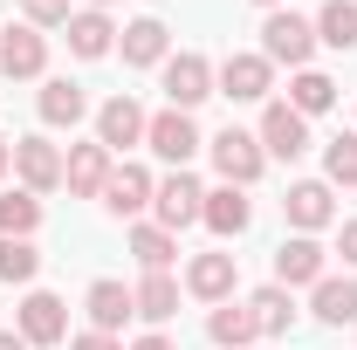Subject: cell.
<instances>
[{
	"label": "cell",
	"instance_id": "cell-38",
	"mask_svg": "<svg viewBox=\"0 0 357 350\" xmlns=\"http://www.w3.org/2000/svg\"><path fill=\"white\" fill-rule=\"evenodd\" d=\"M89 7H96V14H103V7H110V0H89Z\"/></svg>",
	"mask_w": 357,
	"mask_h": 350
},
{
	"label": "cell",
	"instance_id": "cell-11",
	"mask_svg": "<svg viewBox=\"0 0 357 350\" xmlns=\"http://www.w3.org/2000/svg\"><path fill=\"white\" fill-rule=\"evenodd\" d=\"M144 124H151V117L137 110L131 96H110V103L96 110V144H103V151H131V144H144Z\"/></svg>",
	"mask_w": 357,
	"mask_h": 350
},
{
	"label": "cell",
	"instance_id": "cell-21",
	"mask_svg": "<svg viewBox=\"0 0 357 350\" xmlns=\"http://www.w3.org/2000/svg\"><path fill=\"white\" fill-rule=\"evenodd\" d=\"M131 254L144 275H165V268L178 261V234H165L158 220H144V227H131Z\"/></svg>",
	"mask_w": 357,
	"mask_h": 350
},
{
	"label": "cell",
	"instance_id": "cell-30",
	"mask_svg": "<svg viewBox=\"0 0 357 350\" xmlns=\"http://www.w3.org/2000/svg\"><path fill=\"white\" fill-rule=\"evenodd\" d=\"M35 275H42L35 241H7V234H0V282H35Z\"/></svg>",
	"mask_w": 357,
	"mask_h": 350
},
{
	"label": "cell",
	"instance_id": "cell-35",
	"mask_svg": "<svg viewBox=\"0 0 357 350\" xmlns=\"http://www.w3.org/2000/svg\"><path fill=\"white\" fill-rule=\"evenodd\" d=\"M131 350H178V344H172V337H137Z\"/></svg>",
	"mask_w": 357,
	"mask_h": 350
},
{
	"label": "cell",
	"instance_id": "cell-14",
	"mask_svg": "<svg viewBox=\"0 0 357 350\" xmlns=\"http://www.w3.org/2000/svg\"><path fill=\"white\" fill-rule=\"evenodd\" d=\"M21 337H28V350H35V344H62V337H69V309H62V296L35 289V296L21 303Z\"/></svg>",
	"mask_w": 357,
	"mask_h": 350
},
{
	"label": "cell",
	"instance_id": "cell-1",
	"mask_svg": "<svg viewBox=\"0 0 357 350\" xmlns=\"http://www.w3.org/2000/svg\"><path fill=\"white\" fill-rule=\"evenodd\" d=\"M310 48H316V21H303V14H282V7L261 21V55H268V62L310 69Z\"/></svg>",
	"mask_w": 357,
	"mask_h": 350
},
{
	"label": "cell",
	"instance_id": "cell-10",
	"mask_svg": "<svg viewBox=\"0 0 357 350\" xmlns=\"http://www.w3.org/2000/svg\"><path fill=\"white\" fill-rule=\"evenodd\" d=\"M110 151L103 144H69V158H62V185L76 192V199H103V185H110Z\"/></svg>",
	"mask_w": 357,
	"mask_h": 350
},
{
	"label": "cell",
	"instance_id": "cell-22",
	"mask_svg": "<svg viewBox=\"0 0 357 350\" xmlns=\"http://www.w3.org/2000/svg\"><path fill=\"white\" fill-rule=\"evenodd\" d=\"M206 337H213L220 350H248L255 337H261V323H255V309H248V303H220V309H213V323H206Z\"/></svg>",
	"mask_w": 357,
	"mask_h": 350
},
{
	"label": "cell",
	"instance_id": "cell-12",
	"mask_svg": "<svg viewBox=\"0 0 357 350\" xmlns=\"http://www.w3.org/2000/svg\"><path fill=\"white\" fill-rule=\"evenodd\" d=\"M0 69H7L14 83L42 76V69H48V42H42V28H0Z\"/></svg>",
	"mask_w": 357,
	"mask_h": 350
},
{
	"label": "cell",
	"instance_id": "cell-19",
	"mask_svg": "<svg viewBox=\"0 0 357 350\" xmlns=\"http://www.w3.org/2000/svg\"><path fill=\"white\" fill-rule=\"evenodd\" d=\"M83 117H89V96H83V83H69V76L42 83V124H55V131L69 124V131H76Z\"/></svg>",
	"mask_w": 357,
	"mask_h": 350
},
{
	"label": "cell",
	"instance_id": "cell-36",
	"mask_svg": "<svg viewBox=\"0 0 357 350\" xmlns=\"http://www.w3.org/2000/svg\"><path fill=\"white\" fill-rule=\"evenodd\" d=\"M0 350H28V337L21 330H0Z\"/></svg>",
	"mask_w": 357,
	"mask_h": 350
},
{
	"label": "cell",
	"instance_id": "cell-24",
	"mask_svg": "<svg viewBox=\"0 0 357 350\" xmlns=\"http://www.w3.org/2000/svg\"><path fill=\"white\" fill-rule=\"evenodd\" d=\"M110 42H117V28H110V14H69V48L83 55V62H96V55H110Z\"/></svg>",
	"mask_w": 357,
	"mask_h": 350
},
{
	"label": "cell",
	"instance_id": "cell-31",
	"mask_svg": "<svg viewBox=\"0 0 357 350\" xmlns=\"http://www.w3.org/2000/svg\"><path fill=\"white\" fill-rule=\"evenodd\" d=\"M323 172H330V185H357V131L323 144Z\"/></svg>",
	"mask_w": 357,
	"mask_h": 350
},
{
	"label": "cell",
	"instance_id": "cell-20",
	"mask_svg": "<svg viewBox=\"0 0 357 350\" xmlns=\"http://www.w3.org/2000/svg\"><path fill=\"white\" fill-rule=\"evenodd\" d=\"M185 289L199 303H227L234 296V254H199V261L185 268Z\"/></svg>",
	"mask_w": 357,
	"mask_h": 350
},
{
	"label": "cell",
	"instance_id": "cell-9",
	"mask_svg": "<svg viewBox=\"0 0 357 350\" xmlns=\"http://www.w3.org/2000/svg\"><path fill=\"white\" fill-rule=\"evenodd\" d=\"M213 83H220V96H234V103H261L268 89H275V62H268V55H227Z\"/></svg>",
	"mask_w": 357,
	"mask_h": 350
},
{
	"label": "cell",
	"instance_id": "cell-17",
	"mask_svg": "<svg viewBox=\"0 0 357 350\" xmlns=\"http://www.w3.org/2000/svg\"><path fill=\"white\" fill-rule=\"evenodd\" d=\"M199 220L220 234V241H234V234H248V220H255V206H248V192L241 185H220V192H206V206H199Z\"/></svg>",
	"mask_w": 357,
	"mask_h": 350
},
{
	"label": "cell",
	"instance_id": "cell-28",
	"mask_svg": "<svg viewBox=\"0 0 357 350\" xmlns=\"http://www.w3.org/2000/svg\"><path fill=\"white\" fill-rule=\"evenodd\" d=\"M255 323H261V337H275V330H289L296 323V303H289V289L282 282H268V289H255Z\"/></svg>",
	"mask_w": 357,
	"mask_h": 350
},
{
	"label": "cell",
	"instance_id": "cell-34",
	"mask_svg": "<svg viewBox=\"0 0 357 350\" xmlns=\"http://www.w3.org/2000/svg\"><path fill=\"white\" fill-rule=\"evenodd\" d=\"M337 254H344V261L357 268V220H351V227H344V234H337Z\"/></svg>",
	"mask_w": 357,
	"mask_h": 350
},
{
	"label": "cell",
	"instance_id": "cell-37",
	"mask_svg": "<svg viewBox=\"0 0 357 350\" xmlns=\"http://www.w3.org/2000/svg\"><path fill=\"white\" fill-rule=\"evenodd\" d=\"M7 165H14V144H7V137H0V172H7Z\"/></svg>",
	"mask_w": 357,
	"mask_h": 350
},
{
	"label": "cell",
	"instance_id": "cell-6",
	"mask_svg": "<svg viewBox=\"0 0 357 350\" xmlns=\"http://www.w3.org/2000/svg\"><path fill=\"white\" fill-rule=\"evenodd\" d=\"M14 172H21V192H55L62 185V151L48 137H14Z\"/></svg>",
	"mask_w": 357,
	"mask_h": 350
},
{
	"label": "cell",
	"instance_id": "cell-8",
	"mask_svg": "<svg viewBox=\"0 0 357 350\" xmlns=\"http://www.w3.org/2000/svg\"><path fill=\"white\" fill-rule=\"evenodd\" d=\"M199 206H206V185H199V178H185V172H172L158 192H151V213H158V227H165V234L192 227V220H199Z\"/></svg>",
	"mask_w": 357,
	"mask_h": 350
},
{
	"label": "cell",
	"instance_id": "cell-39",
	"mask_svg": "<svg viewBox=\"0 0 357 350\" xmlns=\"http://www.w3.org/2000/svg\"><path fill=\"white\" fill-rule=\"evenodd\" d=\"M255 7H282V0H255Z\"/></svg>",
	"mask_w": 357,
	"mask_h": 350
},
{
	"label": "cell",
	"instance_id": "cell-3",
	"mask_svg": "<svg viewBox=\"0 0 357 350\" xmlns=\"http://www.w3.org/2000/svg\"><path fill=\"white\" fill-rule=\"evenodd\" d=\"M206 96H213V62L206 55H172L165 62V110H185L192 117Z\"/></svg>",
	"mask_w": 357,
	"mask_h": 350
},
{
	"label": "cell",
	"instance_id": "cell-25",
	"mask_svg": "<svg viewBox=\"0 0 357 350\" xmlns=\"http://www.w3.org/2000/svg\"><path fill=\"white\" fill-rule=\"evenodd\" d=\"M124 62H131V69L165 62V21H151V14H144V21H131V28H124Z\"/></svg>",
	"mask_w": 357,
	"mask_h": 350
},
{
	"label": "cell",
	"instance_id": "cell-23",
	"mask_svg": "<svg viewBox=\"0 0 357 350\" xmlns=\"http://www.w3.org/2000/svg\"><path fill=\"white\" fill-rule=\"evenodd\" d=\"M316 42L323 48H357V0H323V14H316Z\"/></svg>",
	"mask_w": 357,
	"mask_h": 350
},
{
	"label": "cell",
	"instance_id": "cell-27",
	"mask_svg": "<svg viewBox=\"0 0 357 350\" xmlns=\"http://www.w3.org/2000/svg\"><path fill=\"white\" fill-rule=\"evenodd\" d=\"M337 103V83L323 76V69H296V83H289V110H303V117H323Z\"/></svg>",
	"mask_w": 357,
	"mask_h": 350
},
{
	"label": "cell",
	"instance_id": "cell-33",
	"mask_svg": "<svg viewBox=\"0 0 357 350\" xmlns=\"http://www.w3.org/2000/svg\"><path fill=\"white\" fill-rule=\"evenodd\" d=\"M69 350H124V344H117V337H103V330H83Z\"/></svg>",
	"mask_w": 357,
	"mask_h": 350
},
{
	"label": "cell",
	"instance_id": "cell-15",
	"mask_svg": "<svg viewBox=\"0 0 357 350\" xmlns=\"http://www.w3.org/2000/svg\"><path fill=\"white\" fill-rule=\"evenodd\" d=\"M151 192H158V185H151V172H144V165H117V172H110V185H103V206H110L117 220H137L144 206H151Z\"/></svg>",
	"mask_w": 357,
	"mask_h": 350
},
{
	"label": "cell",
	"instance_id": "cell-7",
	"mask_svg": "<svg viewBox=\"0 0 357 350\" xmlns=\"http://www.w3.org/2000/svg\"><path fill=\"white\" fill-rule=\"evenodd\" d=\"M323 261H330L323 241H316V234H296V241L275 248V282H282V289H316V282H323Z\"/></svg>",
	"mask_w": 357,
	"mask_h": 350
},
{
	"label": "cell",
	"instance_id": "cell-18",
	"mask_svg": "<svg viewBox=\"0 0 357 350\" xmlns=\"http://www.w3.org/2000/svg\"><path fill=\"white\" fill-rule=\"evenodd\" d=\"M310 316H316V323H330V330L357 323V282H337V275H323V282L310 289Z\"/></svg>",
	"mask_w": 357,
	"mask_h": 350
},
{
	"label": "cell",
	"instance_id": "cell-16",
	"mask_svg": "<svg viewBox=\"0 0 357 350\" xmlns=\"http://www.w3.org/2000/svg\"><path fill=\"white\" fill-rule=\"evenodd\" d=\"M89 330H103V337H117L124 330V316H137V303H131V289L124 282H89Z\"/></svg>",
	"mask_w": 357,
	"mask_h": 350
},
{
	"label": "cell",
	"instance_id": "cell-29",
	"mask_svg": "<svg viewBox=\"0 0 357 350\" xmlns=\"http://www.w3.org/2000/svg\"><path fill=\"white\" fill-rule=\"evenodd\" d=\"M35 227H42V199H35V192H7V199H0V234H7V241H28Z\"/></svg>",
	"mask_w": 357,
	"mask_h": 350
},
{
	"label": "cell",
	"instance_id": "cell-5",
	"mask_svg": "<svg viewBox=\"0 0 357 350\" xmlns=\"http://www.w3.org/2000/svg\"><path fill=\"white\" fill-rule=\"evenodd\" d=\"M255 137H261L268 158H303V151H310V117H303V110H289V103H268Z\"/></svg>",
	"mask_w": 357,
	"mask_h": 350
},
{
	"label": "cell",
	"instance_id": "cell-32",
	"mask_svg": "<svg viewBox=\"0 0 357 350\" xmlns=\"http://www.w3.org/2000/svg\"><path fill=\"white\" fill-rule=\"evenodd\" d=\"M28 28H69V0H21Z\"/></svg>",
	"mask_w": 357,
	"mask_h": 350
},
{
	"label": "cell",
	"instance_id": "cell-2",
	"mask_svg": "<svg viewBox=\"0 0 357 350\" xmlns=\"http://www.w3.org/2000/svg\"><path fill=\"white\" fill-rule=\"evenodd\" d=\"M206 151H213V165H220V178H227V185H255V178H261V165H268L261 137H255V131H241V124H227V131L213 137Z\"/></svg>",
	"mask_w": 357,
	"mask_h": 350
},
{
	"label": "cell",
	"instance_id": "cell-13",
	"mask_svg": "<svg viewBox=\"0 0 357 350\" xmlns=\"http://www.w3.org/2000/svg\"><path fill=\"white\" fill-rule=\"evenodd\" d=\"M282 213H289V227L296 234H316V227H330V178H296L289 185V199H282Z\"/></svg>",
	"mask_w": 357,
	"mask_h": 350
},
{
	"label": "cell",
	"instance_id": "cell-26",
	"mask_svg": "<svg viewBox=\"0 0 357 350\" xmlns=\"http://www.w3.org/2000/svg\"><path fill=\"white\" fill-rule=\"evenodd\" d=\"M131 303H137L144 323H165V316H178V282L172 275H144V282L131 289Z\"/></svg>",
	"mask_w": 357,
	"mask_h": 350
},
{
	"label": "cell",
	"instance_id": "cell-4",
	"mask_svg": "<svg viewBox=\"0 0 357 350\" xmlns=\"http://www.w3.org/2000/svg\"><path fill=\"white\" fill-rule=\"evenodd\" d=\"M144 144H151V151H158L165 165H178V172H185V158H192V151H199L206 137H199V124H192L185 110H158V117L144 124Z\"/></svg>",
	"mask_w": 357,
	"mask_h": 350
}]
</instances>
